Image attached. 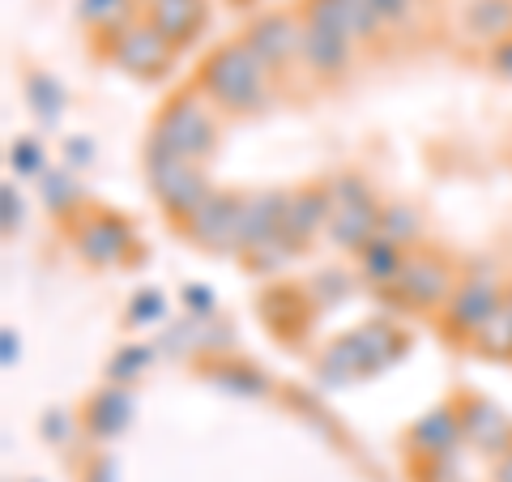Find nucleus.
I'll list each match as a JSON object with an SVG mask.
<instances>
[{"label": "nucleus", "instance_id": "473e14b6", "mask_svg": "<svg viewBox=\"0 0 512 482\" xmlns=\"http://www.w3.org/2000/svg\"><path fill=\"white\" fill-rule=\"evenodd\" d=\"M69 158H73V163H90L94 150L90 146H69Z\"/></svg>", "mask_w": 512, "mask_h": 482}, {"label": "nucleus", "instance_id": "f3484780", "mask_svg": "<svg viewBox=\"0 0 512 482\" xmlns=\"http://www.w3.org/2000/svg\"><path fill=\"white\" fill-rule=\"evenodd\" d=\"M406 256H410V252L397 244V239L376 235L372 244L359 252V273H363V282H372V286H393L397 278H402V269H406Z\"/></svg>", "mask_w": 512, "mask_h": 482}, {"label": "nucleus", "instance_id": "f704fd0d", "mask_svg": "<svg viewBox=\"0 0 512 482\" xmlns=\"http://www.w3.org/2000/svg\"><path fill=\"white\" fill-rule=\"evenodd\" d=\"M508 303H512V291H508Z\"/></svg>", "mask_w": 512, "mask_h": 482}, {"label": "nucleus", "instance_id": "a878e982", "mask_svg": "<svg viewBox=\"0 0 512 482\" xmlns=\"http://www.w3.org/2000/svg\"><path fill=\"white\" fill-rule=\"evenodd\" d=\"M163 295L158 291H141L137 299H133V308H128V325H150V320H158L163 316Z\"/></svg>", "mask_w": 512, "mask_h": 482}, {"label": "nucleus", "instance_id": "9d476101", "mask_svg": "<svg viewBox=\"0 0 512 482\" xmlns=\"http://www.w3.org/2000/svg\"><path fill=\"white\" fill-rule=\"evenodd\" d=\"M299 18L325 30H338L350 43H367L384 30L380 13L367 0H299Z\"/></svg>", "mask_w": 512, "mask_h": 482}, {"label": "nucleus", "instance_id": "aec40b11", "mask_svg": "<svg viewBox=\"0 0 512 482\" xmlns=\"http://www.w3.org/2000/svg\"><path fill=\"white\" fill-rule=\"evenodd\" d=\"M39 188H43V201L47 210H56L60 218H82V184L73 180V171H43L39 175Z\"/></svg>", "mask_w": 512, "mask_h": 482}, {"label": "nucleus", "instance_id": "9b49d317", "mask_svg": "<svg viewBox=\"0 0 512 482\" xmlns=\"http://www.w3.org/2000/svg\"><path fill=\"white\" fill-rule=\"evenodd\" d=\"M73 239H77V252L82 261L94 265V269H107V265H120L128 244H133V231L124 227L120 218L111 214H82L73 227Z\"/></svg>", "mask_w": 512, "mask_h": 482}, {"label": "nucleus", "instance_id": "c756f323", "mask_svg": "<svg viewBox=\"0 0 512 482\" xmlns=\"http://www.w3.org/2000/svg\"><path fill=\"white\" fill-rule=\"evenodd\" d=\"M491 64H495V73H500V77H512V35L504 43H495Z\"/></svg>", "mask_w": 512, "mask_h": 482}, {"label": "nucleus", "instance_id": "b1692460", "mask_svg": "<svg viewBox=\"0 0 512 482\" xmlns=\"http://www.w3.org/2000/svg\"><path fill=\"white\" fill-rule=\"evenodd\" d=\"M146 363H150V350H146V346H124L120 355L111 359L107 372H111V380H133V376H137Z\"/></svg>", "mask_w": 512, "mask_h": 482}, {"label": "nucleus", "instance_id": "1a4fd4ad", "mask_svg": "<svg viewBox=\"0 0 512 482\" xmlns=\"http://www.w3.org/2000/svg\"><path fill=\"white\" fill-rule=\"evenodd\" d=\"M239 192H210V201L184 222V235L197 239L205 252H239Z\"/></svg>", "mask_w": 512, "mask_h": 482}, {"label": "nucleus", "instance_id": "f03ea898", "mask_svg": "<svg viewBox=\"0 0 512 482\" xmlns=\"http://www.w3.org/2000/svg\"><path fill=\"white\" fill-rule=\"evenodd\" d=\"M150 141H158L163 150L188 163H205L218 150V120H214V103L201 90H180L175 99L163 107V116L154 120Z\"/></svg>", "mask_w": 512, "mask_h": 482}, {"label": "nucleus", "instance_id": "4be33fe9", "mask_svg": "<svg viewBox=\"0 0 512 482\" xmlns=\"http://www.w3.org/2000/svg\"><path fill=\"white\" fill-rule=\"evenodd\" d=\"M478 346H483V355L487 359H500V363H508L512 359V303L504 299V308L491 316V325L474 337Z\"/></svg>", "mask_w": 512, "mask_h": 482}, {"label": "nucleus", "instance_id": "0eeeda50", "mask_svg": "<svg viewBox=\"0 0 512 482\" xmlns=\"http://www.w3.org/2000/svg\"><path fill=\"white\" fill-rule=\"evenodd\" d=\"M453 265L448 256L436 248H423V252H410L406 256V269L402 278L389 286V295L406 308H440V303L453 299Z\"/></svg>", "mask_w": 512, "mask_h": 482}, {"label": "nucleus", "instance_id": "72a5a7b5", "mask_svg": "<svg viewBox=\"0 0 512 482\" xmlns=\"http://www.w3.org/2000/svg\"><path fill=\"white\" fill-rule=\"evenodd\" d=\"M235 5H248V0H235Z\"/></svg>", "mask_w": 512, "mask_h": 482}, {"label": "nucleus", "instance_id": "5701e85b", "mask_svg": "<svg viewBox=\"0 0 512 482\" xmlns=\"http://www.w3.org/2000/svg\"><path fill=\"white\" fill-rule=\"evenodd\" d=\"M214 376H218L222 389H235V393H244V397H256V393L269 389L265 376L256 372V367H248V363H222Z\"/></svg>", "mask_w": 512, "mask_h": 482}, {"label": "nucleus", "instance_id": "4468645a", "mask_svg": "<svg viewBox=\"0 0 512 482\" xmlns=\"http://www.w3.org/2000/svg\"><path fill=\"white\" fill-rule=\"evenodd\" d=\"M355 56V43L338 30H325L316 22H303V43H299V60L308 64L316 77H342Z\"/></svg>", "mask_w": 512, "mask_h": 482}, {"label": "nucleus", "instance_id": "2eb2a0df", "mask_svg": "<svg viewBox=\"0 0 512 482\" xmlns=\"http://www.w3.org/2000/svg\"><path fill=\"white\" fill-rule=\"evenodd\" d=\"M329 218H333V192L320 188V184H308V188H299L286 197L282 231L295 248H303V239H312L320 227H329Z\"/></svg>", "mask_w": 512, "mask_h": 482}, {"label": "nucleus", "instance_id": "423d86ee", "mask_svg": "<svg viewBox=\"0 0 512 482\" xmlns=\"http://www.w3.org/2000/svg\"><path fill=\"white\" fill-rule=\"evenodd\" d=\"M504 282L495 278V273H474V278H466L453 291V299L444 303V333L453 337V342H466V337H478L487 325H491V316L504 308Z\"/></svg>", "mask_w": 512, "mask_h": 482}, {"label": "nucleus", "instance_id": "ddd939ff", "mask_svg": "<svg viewBox=\"0 0 512 482\" xmlns=\"http://www.w3.org/2000/svg\"><path fill=\"white\" fill-rule=\"evenodd\" d=\"M146 22H154L175 47H188L210 22V5L205 0H141Z\"/></svg>", "mask_w": 512, "mask_h": 482}, {"label": "nucleus", "instance_id": "a211bd4d", "mask_svg": "<svg viewBox=\"0 0 512 482\" xmlns=\"http://www.w3.org/2000/svg\"><path fill=\"white\" fill-rule=\"evenodd\" d=\"M466 30L483 43H504L512 35V0H470Z\"/></svg>", "mask_w": 512, "mask_h": 482}, {"label": "nucleus", "instance_id": "6e6552de", "mask_svg": "<svg viewBox=\"0 0 512 482\" xmlns=\"http://www.w3.org/2000/svg\"><path fill=\"white\" fill-rule=\"evenodd\" d=\"M244 43L252 47L256 56L265 60L269 73H278L282 64H291L299 56V43H303V18L299 9H269L261 13L248 30H244Z\"/></svg>", "mask_w": 512, "mask_h": 482}, {"label": "nucleus", "instance_id": "f257e3e1", "mask_svg": "<svg viewBox=\"0 0 512 482\" xmlns=\"http://www.w3.org/2000/svg\"><path fill=\"white\" fill-rule=\"evenodd\" d=\"M269 73L265 60L252 52L244 39L222 43L218 52L201 64V82L197 90L210 99L218 111H231V116H252L269 103Z\"/></svg>", "mask_w": 512, "mask_h": 482}, {"label": "nucleus", "instance_id": "bb28decb", "mask_svg": "<svg viewBox=\"0 0 512 482\" xmlns=\"http://www.w3.org/2000/svg\"><path fill=\"white\" fill-rule=\"evenodd\" d=\"M13 167H18V175H43V150L35 137H22L13 146Z\"/></svg>", "mask_w": 512, "mask_h": 482}, {"label": "nucleus", "instance_id": "cd10ccee", "mask_svg": "<svg viewBox=\"0 0 512 482\" xmlns=\"http://www.w3.org/2000/svg\"><path fill=\"white\" fill-rule=\"evenodd\" d=\"M376 13H380V22L384 26H393V22H406L410 18V0H367Z\"/></svg>", "mask_w": 512, "mask_h": 482}, {"label": "nucleus", "instance_id": "39448f33", "mask_svg": "<svg viewBox=\"0 0 512 482\" xmlns=\"http://www.w3.org/2000/svg\"><path fill=\"white\" fill-rule=\"evenodd\" d=\"M329 192H333V218H329L333 244L363 252L380 235V210H376L372 192L355 175H342L338 184H329Z\"/></svg>", "mask_w": 512, "mask_h": 482}, {"label": "nucleus", "instance_id": "393cba45", "mask_svg": "<svg viewBox=\"0 0 512 482\" xmlns=\"http://www.w3.org/2000/svg\"><path fill=\"white\" fill-rule=\"evenodd\" d=\"M414 214L410 210H380V235H389V239H397V244L406 248V239L414 235Z\"/></svg>", "mask_w": 512, "mask_h": 482}, {"label": "nucleus", "instance_id": "c85d7f7f", "mask_svg": "<svg viewBox=\"0 0 512 482\" xmlns=\"http://www.w3.org/2000/svg\"><path fill=\"white\" fill-rule=\"evenodd\" d=\"M0 201H5V235H13V227L22 222V201H18V192H13V184L0 188Z\"/></svg>", "mask_w": 512, "mask_h": 482}, {"label": "nucleus", "instance_id": "dca6fc26", "mask_svg": "<svg viewBox=\"0 0 512 482\" xmlns=\"http://www.w3.org/2000/svg\"><path fill=\"white\" fill-rule=\"evenodd\" d=\"M410 448H419V453H427V461L431 457H448L457 448V440H466L461 436V414H457V406H436V410H427L419 423L410 427Z\"/></svg>", "mask_w": 512, "mask_h": 482}, {"label": "nucleus", "instance_id": "412c9836", "mask_svg": "<svg viewBox=\"0 0 512 482\" xmlns=\"http://www.w3.org/2000/svg\"><path fill=\"white\" fill-rule=\"evenodd\" d=\"M26 99L30 107H35V116L43 124H56L60 120V111H64V90L52 73H43V69H30L26 73Z\"/></svg>", "mask_w": 512, "mask_h": 482}, {"label": "nucleus", "instance_id": "7ed1b4c3", "mask_svg": "<svg viewBox=\"0 0 512 482\" xmlns=\"http://www.w3.org/2000/svg\"><path fill=\"white\" fill-rule=\"evenodd\" d=\"M146 171H150V188L154 197L163 201V210L171 214V222H184L210 201V180H205L201 163H188V158H175L171 150H163L158 141L146 146Z\"/></svg>", "mask_w": 512, "mask_h": 482}, {"label": "nucleus", "instance_id": "20e7f679", "mask_svg": "<svg viewBox=\"0 0 512 482\" xmlns=\"http://www.w3.org/2000/svg\"><path fill=\"white\" fill-rule=\"evenodd\" d=\"M103 52L111 56V64H120L124 73L141 77V82H158V77L171 73L175 52H180V47H175L154 22H146V13H141L133 26H124L116 39L103 43Z\"/></svg>", "mask_w": 512, "mask_h": 482}, {"label": "nucleus", "instance_id": "6ab92c4d", "mask_svg": "<svg viewBox=\"0 0 512 482\" xmlns=\"http://www.w3.org/2000/svg\"><path fill=\"white\" fill-rule=\"evenodd\" d=\"M128 414H133V401H128L120 389H103L99 397H90L86 406V427L94 431V436H120V431L128 427Z\"/></svg>", "mask_w": 512, "mask_h": 482}, {"label": "nucleus", "instance_id": "7c9ffc66", "mask_svg": "<svg viewBox=\"0 0 512 482\" xmlns=\"http://www.w3.org/2000/svg\"><path fill=\"white\" fill-rule=\"evenodd\" d=\"M184 303H192V308H197V316H210V312H214V295H210V291H201V286L184 291Z\"/></svg>", "mask_w": 512, "mask_h": 482}, {"label": "nucleus", "instance_id": "2f4dec72", "mask_svg": "<svg viewBox=\"0 0 512 482\" xmlns=\"http://www.w3.org/2000/svg\"><path fill=\"white\" fill-rule=\"evenodd\" d=\"M495 478H500V482H512V448L500 457V465H495Z\"/></svg>", "mask_w": 512, "mask_h": 482}, {"label": "nucleus", "instance_id": "f8f14e48", "mask_svg": "<svg viewBox=\"0 0 512 482\" xmlns=\"http://www.w3.org/2000/svg\"><path fill=\"white\" fill-rule=\"evenodd\" d=\"M457 414H461V436H466L474 448L483 453H508L512 448V423L504 419V410L495 401L478 397V393H466L457 401Z\"/></svg>", "mask_w": 512, "mask_h": 482}]
</instances>
